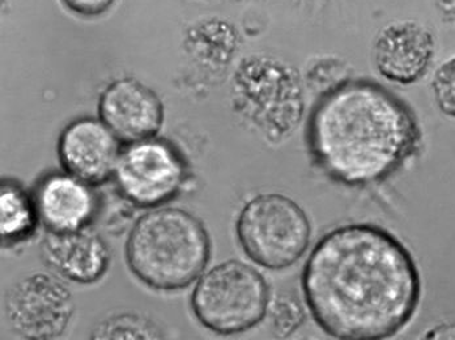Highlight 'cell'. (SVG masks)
<instances>
[{"label":"cell","mask_w":455,"mask_h":340,"mask_svg":"<svg viewBox=\"0 0 455 340\" xmlns=\"http://www.w3.org/2000/svg\"><path fill=\"white\" fill-rule=\"evenodd\" d=\"M305 304L332 338L396 336L418 311L421 279L415 259L382 226L355 223L319 239L301 273Z\"/></svg>","instance_id":"obj_1"},{"label":"cell","mask_w":455,"mask_h":340,"mask_svg":"<svg viewBox=\"0 0 455 340\" xmlns=\"http://www.w3.org/2000/svg\"><path fill=\"white\" fill-rule=\"evenodd\" d=\"M420 143L412 109L371 80L349 79L321 96L307 120L313 162L346 186L387 181L418 154Z\"/></svg>","instance_id":"obj_2"},{"label":"cell","mask_w":455,"mask_h":340,"mask_svg":"<svg viewBox=\"0 0 455 340\" xmlns=\"http://www.w3.org/2000/svg\"><path fill=\"white\" fill-rule=\"evenodd\" d=\"M210 258L211 240L204 223L177 207L141 215L126 242L130 271L156 291L188 289L201 278Z\"/></svg>","instance_id":"obj_3"},{"label":"cell","mask_w":455,"mask_h":340,"mask_svg":"<svg viewBox=\"0 0 455 340\" xmlns=\"http://www.w3.org/2000/svg\"><path fill=\"white\" fill-rule=\"evenodd\" d=\"M232 93L235 110L271 142L290 137L304 115L301 76L274 58L243 59L233 76Z\"/></svg>","instance_id":"obj_4"},{"label":"cell","mask_w":455,"mask_h":340,"mask_svg":"<svg viewBox=\"0 0 455 340\" xmlns=\"http://www.w3.org/2000/svg\"><path fill=\"white\" fill-rule=\"evenodd\" d=\"M270 305V287L254 267L221 262L199 278L191 295L194 316L219 336L245 333L259 325Z\"/></svg>","instance_id":"obj_5"},{"label":"cell","mask_w":455,"mask_h":340,"mask_svg":"<svg viewBox=\"0 0 455 340\" xmlns=\"http://www.w3.org/2000/svg\"><path fill=\"white\" fill-rule=\"evenodd\" d=\"M235 233L243 253L267 270L293 266L307 250L312 224L290 196L260 194L241 210Z\"/></svg>","instance_id":"obj_6"},{"label":"cell","mask_w":455,"mask_h":340,"mask_svg":"<svg viewBox=\"0 0 455 340\" xmlns=\"http://www.w3.org/2000/svg\"><path fill=\"white\" fill-rule=\"evenodd\" d=\"M114 178L124 198L141 209H151L179 194L186 164L172 143L152 138L122 148Z\"/></svg>","instance_id":"obj_7"},{"label":"cell","mask_w":455,"mask_h":340,"mask_svg":"<svg viewBox=\"0 0 455 340\" xmlns=\"http://www.w3.org/2000/svg\"><path fill=\"white\" fill-rule=\"evenodd\" d=\"M5 312L13 330L23 338H60L74 316V297L52 276L33 273L8 292Z\"/></svg>","instance_id":"obj_8"},{"label":"cell","mask_w":455,"mask_h":340,"mask_svg":"<svg viewBox=\"0 0 455 340\" xmlns=\"http://www.w3.org/2000/svg\"><path fill=\"white\" fill-rule=\"evenodd\" d=\"M97 110L100 120L126 145L156 138L164 123L163 101L135 77H122L108 85Z\"/></svg>","instance_id":"obj_9"},{"label":"cell","mask_w":455,"mask_h":340,"mask_svg":"<svg viewBox=\"0 0 455 340\" xmlns=\"http://www.w3.org/2000/svg\"><path fill=\"white\" fill-rule=\"evenodd\" d=\"M121 145L100 118H77L60 132L58 156L66 173L90 186H100L114 176Z\"/></svg>","instance_id":"obj_10"},{"label":"cell","mask_w":455,"mask_h":340,"mask_svg":"<svg viewBox=\"0 0 455 340\" xmlns=\"http://www.w3.org/2000/svg\"><path fill=\"white\" fill-rule=\"evenodd\" d=\"M435 57L431 30L415 20L388 23L379 30L373 43L377 73L387 82L411 85L428 71Z\"/></svg>","instance_id":"obj_11"},{"label":"cell","mask_w":455,"mask_h":340,"mask_svg":"<svg viewBox=\"0 0 455 340\" xmlns=\"http://www.w3.org/2000/svg\"><path fill=\"white\" fill-rule=\"evenodd\" d=\"M41 253L52 270L79 284L101 281L112 259L109 245L90 226L68 233L46 231Z\"/></svg>","instance_id":"obj_12"},{"label":"cell","mask_w":455,"mask_h":340,"mask_svg":"<svg viewBox=\"0 0 455 340\" xmlns=\"http://www.w3.org/2000/svg\"><path fill=\"white\" fill-rule=\"evenodd\" d=\"M40 220L47 231L57 233L90 226L97 211V199L90 185L71 174H49L35 195Z\"/></svg>","instance_id":"obj_13"},{"label":"cell","mask_w":455,"mask_h":340,"mask_svg":"<svg viewBox=\"0 0 455 340\" xmlns=\"http://www.w3.org/2000/svg\"><path fill=\"white\" fill-rule=\"evenodd\" d=\"M38 215L35 196L16 182L3 181L0 190V234L5 245L27 241L37 229Z\"/></svg>","instance_id":"obj_14"},{"label":"cell","mask_w":455,"mask_h":340,"mask_svg":"<svg viewBox=\"0 0 455 340\" xmlns=\"http://www.w3.org/2000/svg\"><path fill=\"white\" fill-rule=\"evenodd\" d=\"M92 339H161L164 333L148 317L137 313L105 318L92 333Z\"/></svg>","instance_id":"obj_15"},{"label":"cell","mask_w":455,"mask_h":340,"mask_svg":"<svg viewBox=\"0 0 455 340\" xmlns=\"http://www.w3.org/2000/svg\"><path fill=\"white\" fill-rule=\"evenodd\" d=\"M351 79V68L338 58H319L307 71V83L319 98Z\"/></svg>","instance_id":"obj_16"},{"label":"cell","mask_w":455,"mask_h":340,"mask_svg":"<svg viewBox=\"0 0 455 340\" xmlns=\"http://www.w3.org/2000/svg\"><path fill=\"white\" fill-rule=\"evenodd\" d=\"M432 90L438 109L455 120V55L441 63L435 70Z\"/></svg>","instance_id":"obj_17"},{"label":"cell","mask_w":455,"mask_h":340,"mask_svg":"<svg viewBox=\"0 0 455 340\" xmlns=\"http://www.w3.org/2000/svg\"><path fill=\"white\" fill-rule=\"evenodd\" d=\"M273 317L276 333L282 336H288L301 326L304 312L296 301L282 298L275 303Z\"/></svg>","instance_id":"obj_18"},{"label":"cell","mask_w":455,"mask_h":340,"mask_svg":"<svg viewBox=\"0 0 455 340\" xmlns=\"http://www.w3.org/2000/svg\"><path fill=\"white\" fill-rule=\"evenodd\" d=\"M74 15L92 19L105 15L113 7L116 0H60Z\"/></svg>","instance_id":"obj_19"},{"label":"cell","mask_w":455,"mask_h":340,"mask_svg":"<svg viewBox=\"0 0 455 340\" xmlns=\"http://www.w3.org/2000/svg\"><path fill=\"white\" fill-rule=\"evenodd\" d=\"M424 338L433 340L455 339V322L435 326L426 334Z\"/></svg>","instance_id":"obj_20"}]
</instances>
